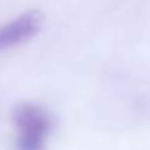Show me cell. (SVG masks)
<instances>
[{
  "label": "cell",
  "mask_w": 150,
  "mask_h": 150,
  "mask_svg": "<svg viewBox=\"0 0 150 150\" xmlns=\"http://www.w3.org/2000/svg\"><path fill=\"white\" fill-rule=\"evenodd\" d=\"M12 120L17 129L16 150H45L53 121L41 105L17 104L12 112Z\"/></svg>",
  "instance_id": "obj_1"
},
{
  "label": "cell",
  "mask_w": 150,
  "mask_h": 150,
  "mask_svg": "<svg viewBox=\"0 0 150 150\" xmlns=\"http://www.w3.org/2000/svg\"><path fill=\"white\" fill-rule=\"evenodd\" d=\"M44 25V15L33 9L0 26V53L34 37Z\"/></svg>",
  "instance_id": "obj_2"
}]
</instances>
